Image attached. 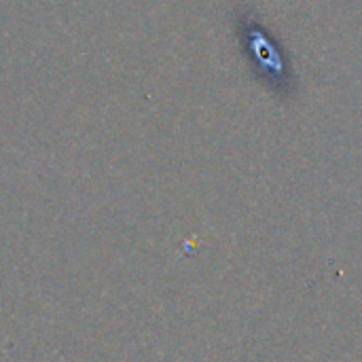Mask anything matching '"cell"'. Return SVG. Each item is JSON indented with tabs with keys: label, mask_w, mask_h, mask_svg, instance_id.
<instances>
[{
	"label": "cell",
	"mask_w": 362,
	"mask_h": 362,
	"mask_svg": "<svg viewBox=\"0 0 362 362\" xmlns=\"http://www.w3.org/2000/svg\"><path fill=\"white\" fill-rule=\"evenodd\" d=\"M248 34V49H257L252 51L259 59L257 70L263 72V78L267 83H272V87L280 93H286L293 85V72H291V64L286 62L284 53L278 51L274 38H269V34L259 25V23H250V28L246 30Z\"/></svg>",
	"instance_id": "cell-1"
}]
</instances>
